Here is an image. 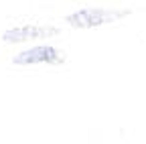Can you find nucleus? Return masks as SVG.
Returning a JSON list of instances; mask_svg holds the SVG:
<instances>
[{"label":"nucleus","instance_id":"obj_1","mask_svg":"<svg viewBox=\"0 0 146 144\" xmlns=\"http://www.w3.org/2000/svg\"><path fill=\"white\" fill-rule=\"evenodd\" d=\"M130 14V10H112V8H81L65 16V23L73 29H96L104 25H112L124 16Z\"/></svg>","mask_w":146,"mask_h":144},{"label":"nucleus","instance_id":"obj_2","mask_svg":"<svg viewBox=\"0 0 146 144\" xmlns=\"http://www.w3.org/2000/svg\"><path fill=\"white\" fill-rule=\"evenodd\" d=\"M65 61V53L53 45H36L12 57L14 65H63Z\"/></svg>","mask_w":146,"mask_h":144},{"label":"nucleus","instance_id":"obj_3","mask_svg":"<svg viewBox=\"0 0 146 144\" xmlns=\"http://www.w3.org/2000/svg\"><path fill=\"white\" fill-rule=\"evenodd\" d=\"M59 29L57 27H47V25H23L14 27L2 33V41L12 45V43H27V41H39V39H51L57 37Z\"/></svg>","mask_w":146,"mask_h":144}]
</instances>
